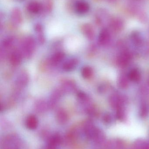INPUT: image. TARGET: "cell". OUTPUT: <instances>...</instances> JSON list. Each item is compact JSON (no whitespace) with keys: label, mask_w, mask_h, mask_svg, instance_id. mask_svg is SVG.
Returning a JSON list of instances; mask_svg holds the SVG:
<instances>
[{"label":"cell","mask_w":149,"mask_h":149,"mask_svg":"<svg viewBox=\"0 0 149 149\" xmlns=\"http://www.w3.org/2000/svg\"><path fill=\"white\" fill-rule=\"evenodd\" d=\"M36 47L34 39L31 37H28L24 39L22 44L23 54L26 57H31L34 53Z\"/></svg>","instance_id":"obj_1"},{"label":"cell","mask_w":149,"mask_h":149,"mask_svg":"<svg viewBox=\"0 0 149 149\" xmlns=\"http://www.w3.org/2000/svg\"><path fill=\"white\" fill-rule=\"evenodd\" d=\"M13 44V38H8L3 41L2 47L3 49H8L11 47Z\"/></svg>","instance_id":"obj_22"},{"label":"cell","mask_w":149,"mask_h":149,"mask_svg":"<svg viewBox=\"0 0 149 149\" xmlns=\"http://www.w3.org/2000/svg\"><path fill=\"white\" fill-rule=\"evenodd\" d=\"M56 119L59 124H64L68 122L69 116L66 110L63 109H60L57 111Z\"/></svg>","instance_id":"obj_11"},{"label":"cell","mask_w":149,"mask_h":149,"mask_svg":"<svg viewBox=\"0 0 149 149\" xmlns=\"http://www.w3.org/2000/svg\"><path fill=\"white\" fill-rule=\"evenodd\" d=\"M35 31L36 34L43 32V26L39 24H36L35 26Z\"/></svg>","instance_id":"obj_28"},{"label":"cell","mask_w":149,"mask_h":149,"mask_svg":"<svg viewBox=\"0 0 149 149\" xmlns=\"http://www.w3.org/2000/svg\"><path fill=\"white\" fill-rule=\"evenodd\" d=\"M81 30L87 39L92 40L94 38L95 33L93 28L91 24H83L81 27Z\"/></svg>","instance_id":"obj_8"},{"label":"cell","mask_w":149,"mask_h":149,"mask_svg":"<svg viewBox=\"0 0 149 149\" xmlns=\"http://www.w3.org/2000/svg\"><path fill=\"white\" fill-rule=\"evenodd\" d=\"M62 91L61 90H55L50 97L48 102V106L50 108H53L58 103L62 96Z\"/></svg>","instance_id":"obj_4"},{"label":"cell","mask_w":149,"mask_h":149,"mask_svg":"<svg viewBox=\"0 0 149 149\" xmlns=\"http://www.w3.org/2000/svg\"><path fill=\"white\" fill-rule=\"evenodd\" d=\"M37 40L39 44L42 45L45 42V37L44 35L43 32L37 34Z\"/></svg>","instance_id":"obj_26"},{"label":"cell","mask_w":149,"mask_h":149,"mask_svg":"<svg viewBox=\"0 0 149 149\" xmlns=\"http://www.w3.org/2000/svg\"><path fill=\"white\" fill-rule=\"evenodd\" d=\"M109 102L111 107L116 109L122 107L124 100L123 99L118 95L113 94L110 96Z\"/></svg>","instance_id":"obj_9"},{"label":"cell","mask_w":149,"mask_h":149,"mask_svg":"<svg viewBox=\"0 0 149 149\" xmlns=\"http://www.w3.org/2000/svg\"><path fill=\"white\" fill-rule=\"evenodd\" d=\"M75 9L80 14H85L88 12L90 6L88 3L85 1H79L75 5Z\"/></svg>","instance_id":"obj_13"},{"label":"cell","mask_w":149,"mask_h":149,"mask_svg":"<svg viewBox=\"0 0 149 149\" xmlns=\"http://www.w3.org/2000/svg\"><path fill=\"white\" fill-rule=\"evenodd\" d=\"M103 120H104V121L105 122H109L111 120V117H110V116L109 115V114H106L105 115L104 117H103Z\"/></svg>","instance_id":"obj_30"},{"label":"cell","mask_w":149,"mask_h":149,"mask_svg":"<svg viewBox=\"0 0 149 149\" xmlns=\"http://www.w3.org/2000/svg\"><path fill=\"white\" fill-rule=\"evenodd\" d=\"M29 81V76L26 72H22L18 75L15 81L17 86L19 88L24 87Z\"/></svg>","instance_id":"obj_2"},{"label":"cell","mask_w":149,"mask_h":149,"mask_svg":"<svg viewBox=\"0 0 149 149\" xmlns=\"http://www.w3.org/2000/svg\"><path fill=\"white\" fill-rule=\"evenodd\" d=\"M44 7L46 11L50 12V11L52 10V3L50 1H47L45 3V4Z\"/></svg>","instance_id":"obj_27"},{"label":"cell","mask_w":149,"mask_h":149,"mask_svg":"<svg viewBox=\"0 0 149 149\" xmlns=\"http://www.w3.org/2000/svg\"><path fill=\"white\" fill-rule=\"evenodd\" d=\"M125 116V112L122 107H120L117 109L116 117L119 120H122L124 119Z\"/></svg>","instance_id":"obj_25"},{"label":"cell","mask_w":149,"mask_h":149,"mask_svg":"<svg viewBox=\"0 0 149 149\" xmlns=\"http://www.w3.org/2000/svg\"><path fill=\"white\" fill-rule=\"evenodd\" d=\"M111 27L113 29L118 31L121 29L123 27V24L120 20L116 19L112 22L111 23Z\"/></svg>","instance_id":"obj_23"},{"label":"cell","mask_w":149,"mask_h":149,"mask_svg":"<svg viewBox=\"0 0 149 149\" xmlns=\"http://www.w3.org/2000/svg\"><path fill=\"white\" fill-rule=\"evenodd\" d=\"M76 87V85L73 81L70 80H66L63 82L62 84V92L70 93L73 91Z\"/></svg>","instance_id":"obj_17"},{"label":"cell","mask_w":149,"mask_h":149,"mask_svg":"<svg viewBox=\"0 0 149 149\" xmlns=\"http://www.w3.org/2000/svg\"><path fill=\"white\" fill-rule=\"evenodd\" d=\"M81 74L83 78L85 79H90L93 74V71L92 68L86 66L81 70Z\"/></svg>","instance_id":"obj_20"},{"label":"cell","mask_w":149,"mask_h":149,"mask_svg":"<svg viewBox=\"0 0 149 149\" xmlns=\"http://www.w3.org/2000/svg\"><path fill=\"white\" fill-rule=\"evenodd\" d=\"M27 10L29 12L32 14H37L40 12L43 8V6L38 2L32 1L30 2L27 7Z\"/></svg>","instance_id":"obj_15"},{"label":"cell","mask_w":149,"mask_h":149,"mask_svg":"<svg viewBox=\"0 0 149 149\" xmlns=\"http://www.w3.org/2000/svg\"><path fill=\"white\" fill-rule=\"evenodd\" d=\"M62 141L61 136L58 134H55L51 136L47 143V149H56Z\"/></svg>","instance_id":"obj_6"},{"label":"cell","mask_w":149,"mask_h":149,"mask_svg":"<svg viewBox=\"0 0 149 149\" xmlns=\"http://www.w3.org/2000/svg\"><path fill=\"white\" fill-rule=\"evenodd\" d=\"M11 19L13 24L20 25L22 22V16L21 10L18 8L13 9L11 13Z\"/></svg>","instance_id":"obj_7"},{"label":"cell","mask_w":149,"mask_h":149,"mask_svg":"<svg viewBox=\"0 0 149 149\" xmlns=\"http://www.w3.org/2000/svg\"><path fill=\"white\" fill-rule=\"evenodd\" d=\"M147 114V109L146 106L143 105L141 109V114L142 116H144L146 115Z\"/></svg>","instance_id":"obj_29"},{"label":"cell","mask_w":149,"mask_h":149,"mask_svg":"<svg viewBox=\"0 0 149 149\" xmlns=\"http://www.w3.org/2000/svg\"><path fill=\"white\" fill-rule=\"evenodd\" d=\"M77 98L80 103H85L88 101V98L86 94L84 92H80L78 93Z\"/></svg>","instance_id":"obj_24"},{"label":"cell","mask_w":149,"mask_h":149,"mask_svg":"<svg viewBox=\"0 0 149 149\" xmlns=\"http://www.w3.org/2000/svg\"><path fill=\"white\" fill-rule=\"evenodd\" d=\"M78 64V61L76 58H71L64 63L62 65V69L66 72H70L76 68Z\"/></svg>","instance_id":"obj_10"},{"label":"cell","mask_w":149,"mask_h":149,"mask_svg":"<svg viewBox=\"0 0 149 149\" xmlns=\"http://www.w3.org/2000/svg\"><path fill=\"white\" fill-rule=\"evenodd\" d=\"M118 85L121 88H127L129 85L128 79L127 77L124 75H121L120 76L118 79Z\"/></svg>","instance_id":"obj_21"},{"label":"cell","mask_w":149,"mask_h":149,"mask_svg":"<svg viewBox=\"0 0 149 149\" xmlns=\"http://www.w3.org/2000/svg\"><path fill=\"white\" fill-rule=\"evenodd\" d=\"M35 107L37 111L42 113L46 111L49 107L48 103H46L44 101L40 100L36 103Z\"/></svg>","instance_id":"obj_19"},{"label":"cell","mask_w":149,"mask_h":149,"mask_svg":"<svg viewBox=\"0 0 149 149\" xmlns=\"http://www.w3.org/2000/svg\"><path fill=\"white\" fill-rule=\"evenodd\" d=\"M110 39V34L108 30L106 29H102L99 35L98 38L99 44L101 45H106L109 42Z\"/></svg>","instance_id":"obj_14"},{"label":"cell","mask_w":149,"mask_h":149,"mask_svg":"<svg viewBox=\"0 0 149 149\" xmlns=\"http://www.w3.org/2000/svg\"><path fill=\"white\" fill-rule=\"evenodd\" d=\"M131 60V55L128 52L121 53L117 58V64L121 67H125L128 65Z\"/></svg>","instance_id":"obj_5"},{"label":"cell","mask_w":149,"mask_h":149,"mask_svg":"<svg viewBox=\"0 0 149 149\" xmlns=\"http://www.w3.org/2000/svg\"><path fill=\"white\" fill-rule=\"evenodd\" d=\"M22 52L18 50H15L10 53L9 57V61L10 64L16 66L20 64L22 59Z\"/></svg>","instance_id":"obj_3"},{"label":"cell","mask_w":149,"mask_h":149,"mask_svg":"<svg viewBox=\"0 0 149 149\" xmlns=\"http://www.w3.org/2000/svg\"><path fill=\"white\" fill-rule=\"evenodd\" d=\"M128 78L132 81L135 82L139 81L141 79V73L136 69H133L129 72Z\"/></svg>","instance_id":"obj_18"},{"label":"cell","mask_w":149,"mask_h":149,"mask_svg":"<svg viewBox=\"0 0 149 149\" xmlns=\"http://www.w3.org/2000/svg\"><path fill=\"white\" fill-rule=\"evenodd\" d=\"M65 57V54L63 52H56L53 54L50 59V62L52 65H57L63 61Z\"/></svg>","instance_id":"obj_16"},{"label":"cell","mask_w":149,"mask_h":149,"mask_svg":"<svg viewBox=\"0 0 149 149\" xmlns=\"http://www.w3.org/2000/svg\"><path fill=\"white\" fill-rule=\"evenodd\" d=\"M38 124V121L37 118L33 115L29 116L25 121L26 127L30 130H34L36 129Z\"/></svg>","instance_id":"obj_12"}]
</instances>
